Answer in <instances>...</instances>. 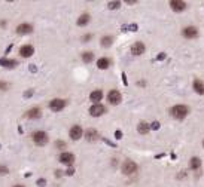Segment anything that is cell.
I'll use <instances>...</instances> for the list:
<instances>
[{
  "mask_svg": "<svg viewBox=\"0 0 204 187\" xmlns=\"http://www.w3.org/2000/svg\"><path fill=\"white\" fill-rule=\"evenodd\" d=\"M55 146H57L58 149H63V147H66V143H64V141H57Z\"/></svg>",
  "mask_w": 204,
  "mask_h": 187,
  "instance_id": "obj_28",
  "label": "cell"
},
{
  "mask_svg": "<svg viewBox=\"0 0 204 187\" xmlns=\"http://www.w3.org/2000/svg\"><path fill=\"white\" fill-rule=\"evenodd\" d=\"M0 64H2L3 67H9V68H12V67L18 65V62H16L15 59H6V58H3V59H0Z\"/></svg>",
  "mask_w": 204,
  "mask_h": 187,
  "instance_id": "obj_18",
  "label": "cell"
},
{
  "mask_svg": "<svg viewBox=\"0 0 204 187\" xmlns=\"http://www.w3.org/2000/svg\"><path fill=\"white\" fill-rule=\"evenodd\" d=\"M188 113H189V110H188L186 106H174L171 108V116H173V118H176V119H183V118H186Z\"/></svg>",
  "mask_w": 204,
  "mask_h": 187,
  "instance_id": "obj_1",
  "label": "cell"
},
{
  "mask_svg": "<svg viewBox=\"0 0 204 187\" xmlns=\"http://www.w3.org/2000/svg\"><path fill=\"white\" fill-rule=\"evenodd\" d=\"M194 89L198 93H204V85H203V82L201 80H195L194 82Z\"/></svg>",
  "mask_w": 204,
  "mask_h": 187,
  "instance_id": "obj_21",
  "label": "cell"
},
{
  "mask_svg": "<svg viewBox=\"0 0 204 187\" xmlns=\"http://www.w3.org/2000/svg\"><path fill=\"white\" fill-rule=\"evenodd\" d=\"M15 187H24V186H15Z\"/></svg>",
  "mask_w": 204,
  "mask_h": 187,
  "instance_id": "obj_36",
  "label": "cell"
},
{
  "mask_svg": "<svg viewBox=\"0 0 204 187\" xmlns=\"http://www.w3.org/2000/svg\"><path fill=\"white\" fill-rule=\"evenodd\" d=\"M88 22H89V15H88V13H83V15H81L79 19H78V25L83 27V25L88 24Z\"/></svg>",
  "mask_w": 204,
  "mask_h": 187,
  "instance_id": "obj_19",
  "label": "cell"
},
{
  "mask_svg": "<svg viewBox=\"0 0 204 187\" xmlns=\"http://www.w3.org/2000/svg\"><path fill=\"white\" fill-rule=\"evenodd\" d=\"M183 36L188 37V39H194V37L198 36V30H197L195 27H186V28L183 30Z\"/></svg>",
  "mask_w": 204,
  "mask_h": 187,
  "instance_id": "obj_13",
  "label": "cell"
},
{
  "mask_svg": "<svg viewBox=\"0 0 204 187\" xmlns=\"http://www.w3.org/2000/svg\"><path fill=\"white\" fill-rule=\"evenodd\" d=\"M60 162L61 163H64V165H69V166H72L73 165V162H75V154L73 153H61L60 154Z\"/></svg>",
  "mask_w": 204,
  "mask_h": 187,
  "instance_id": "obj_5",
  "label": "cell"
},
{
  "mask_svg": "<svg viewBox=\"0 0 204 187\" xmlns=\"http://www.w3.org/2000/svg\"><path fill=\"white\" fill-rule=\"evenodd\" d=\"M64 106H66V101H63V100H60V98H55V100H52V101L49 103V108L54 110V111H60V110H63Z\"/></svg>",
  "mask_w": 204,
  "mask_h": 187,
  "instance_id": "obj_8",
  "label": "cell"
},
{
  "mask_svg": "<svg viewBox=\"0 0 204 187\" xmlns=\"http://www.w3.org/2000/svg\"><path fill=\"white\" fill-rule=\"evenodd\" d=\"M33 141L37 144V146H45L48 143V134L43 132V131H37L33 134Z\"/></svg>",
  "mask_w": 204,
  "mask_h": 187,
  "instance_id": "obj_2",
  "label": "cell"
},
{
  "mask_svg": "<svg viewBox=\"0 0 204 187\" xmlns=\"http://www.w3.org/2000/svg\"><path fill=\"white\" fill-rule=\"evenodd\" d=\"M151 128L155 129V131H156V129H160V122H153V123L151 125Z\"/></svg>",
  "mask_w": 204,
  "mask_h": 187,
  "instance_id": "obj_27",
  "label": "cell"
},
{
  "mask_svg": "<svg viewBox=\"0 0 204 187\" xmlns=\"http://www.w3.org/2000/svg\"><path fill=\"white\" fill-rule=\"evenodd\" d=\"M66 174H67V175H73V174H75V169H73V168H69V169L66 171Z\"/></svg>",
  "mask_w": 204,
  "mask_h": 187,
  "instance_id": "obj_31",
  "label": "cell"
},
{
  "mask_svg": "<svg viewBox=\"0 0 204 187\" xmlns=\"http://www.w3.org/2000/svg\"><path fill=\"white\" fill-rule=\"evenodd\" d=\"M143 52H145V45L142 42H136L131 46V54L133 55H142Z\"/></svg>",
  "mask_w": 204,
  "mask_h": 187,
  "instance_id": "obj_9",
  "label": "cell"
},
{
  "mask_svg": "<svg viewBox=\"0 0 204 187\" xmlns=\"http://www.w3.org/2000/svg\"><path fill=\"white\" fill-rule=\"evenodd\" d=\"M203 146H204V141H203Z\"/></svg>",
  "mask_w": 204,
  "mask_h": 187,
  "instance_id": "obj_37",
  "label": "cell"
},
{
  "mask_svg": "<svg viewBox=\"0 0 204 187\" xmlns=\"http://www.w3.org/2000/svg\"><path fill=\"white\" fill-rule=\"evenodd\" d=\"M33 31V27L30 24H19L16 27V33L18 34H30Z\"/></svg>",
  "mask_w": 204,
  "mask_h": 187,
  "instance_id": "obj_11",
  "label": "cell"
},
{
  "mask_svg": "<svg viewBox=\"0 0 204 187\" xmlns=\"http://www.w3.org/2000/svg\"><path fill=\"white\" fill-rule=\"evenodd\" d=\"M0 88L5 89V88H8V85H6V83H3V82H0Z\"/></svg>",
  "mask_w": 204,
  "mask_h": 187,
  "instance_id": "obj_34",
  "label": "cell"
},
{
  "mask_svg": "<svg viewBox=\"0 0 204 187\" xmlns=\"http://www.w3.org/2000/svg\"><path fill=\"white\" fill-rule=\"evenodd\" d=\"M128 28H130L131 31H137V25H136V24H131V25H128Z\"/></svg>",
  "mask_w": 204,
  "mask_h": 187,
  "instance_id": "obj_30",
  "label": "cell"
},
{
  "mask_svg": "<svg viewBox=\"0 0 204 187\" xmlns=\"http://www.w3.org/2000/svg\"><path fill=\"white\" fill-rule=\"evenodd\" d=\"M93 58H94V54H93V52H83V55H82V61L86 62V64L91 62Z\"/></svg>",
  "mask_w": 204,
  "mask_h": 187,
  "instance_id": "obj_22",
  "label": "cell"
},
{
  "mask_svg": "<svg viewBox=\"0 0 204 187\" xmlns=\"http://www.w3.org/2000/svg\"><path fill=\"white\" fill-rule=\"evenodd\" d=\"M45 183H46V181H45L43 178H42V180H37V186H40V187H43V186H45Z\"/></svg>",
  "mask_w": 204,
  "mask_h": 187,
  "instance_id": "obj_32",
  "label": "cell"
},
{
  "mask_svg": "<svg viewBox=\"0 0 204 187\" xmlns=\"http://www.w3.org/2000/svg\"><path fill=\"white\" fill-rule=\"evenodd\" d=\"M112 40H113V39H112L110 36H104V37L101 39V45L104 46V48H109V46L112 45Z\"/></svg>",
  "mask_w": 204,
  "mask_h": 187,
  "instance_id": "obj_24",
  "label": "cell"
},
{
  "mask_svg": "<svg viewBox=\"0 0 204 187\" xmlns=\"http://www.w3.org/2000/svg\"><path fill=\"white\" fill-rule=\"evenodd\" d=\"M85 135H86V140H88V141H96V140L98 138V132H97L96 129H88V131L85 132Z\"/></svg>",
  "mask_w": 204,
  "mask_h": 187,
  "instance_id": "obj_16",
  "label": "cell"
},
{
  "mask_svg": "<svg viewBox=\"0 0 204 187\" xmlns=\"http://www.w3.org/2000/svg\"><path fill=\"white\" fill-rule=\"evenodd\" d=\"M200 166H201V160L198 157H192L191 159V168L192 169H198Z\"/></svg>",
  "mask_w": 204,
  "mask_h": 187,
  "instance_id": "obj_23",
  "label": "cell"
},
{
  "mask_svg": "<svg viewBox=\"0 0 204 187\" xmlns=\"http://www.w3.org/2000/svg\"><path fill=\"white\" fill-rule=\"evenodd\" d=\"M109 65H110V59H109V58H100V59L97 61V67H98L100 70H106Z\"/></svg>",
  "mask_w": 204,
  "mask_h": 187,
  "instance_id": "obj_17",
  "label": "cell"
},
{
  "mask_svg": "<svg viewBox=\"0 0 204 187\" xmlns=\"http://www.w3.org/2000/svg\"><path fill=\"white\" fill-rule=\"evenodd\" d=\"M104 111H106V108H104V106H101L100 103H98V104H94L91 108H89V113H91V116H94V118H98V116L104 114Z\"/></svg>",
  "mask_w": 204,
  "mask_h": 187,
  "instance_id": "obj_6",
  "label": "cell"
},
{
  "mask_svg": "<svg viewBox=\"0 0 204 187\" xmlns=\"http://www.w3.org/2000/svg\"><path fill=\"white\" fill-rule=\"evenodd\" d=\"M89 39H91V34H88V36H83V37H82V40H89Z\"/></svg>",
  "mask_w": 204,
  "mask_h": 187,
  "instance_id": "obj_35",
  "label": "cell"
},
{
  "mask_svg": "<svg viewBox=\"0 0 204 187\" xmlns=\"http://www.w3.org/2000/svg\"><path fill=\"white\" fill-rule=\"evenodd\" d=\"M103 98V92L101 91H93L91 95H89V100H91L94 104H98V101H101Z\"/></svg>",
  "mask_w": 204,
  "mask_h": 187,
  "instance_id": "obj_15",
  "label": "cell"
},
{
  "mask_svg": "<svg viewBox=\"0 0 204 187\" xmlns=\"http://www.w3.org/2000/svg\"><path fill=\"white\" fill-rule=\"evenodd\" d=\"M8 174V168L6 166H0V175H5Z\"/></svg>",
  "mask_w": 204,
  "mask_h": 187,
  "instance_id": "obj_26",
  "label": "cell"
},
{
  "mask_svg": "<svg viewBox=\"0 0 204 187\" xmlns=\"http://www.w3.org/2000/svg\"><path fill=\"white\" fill-rule=\"evenodd\" d=\"M82 137V128L79 125H75L72 129H70V138L72 140H79Z\"/></svg>",
  "mask_w": 204,
  "mask_h": 187,
  "instance_id": "obj_12",
  "label": "cell"
},
{
  "mask_svg": "<svg viewBox=\"0 0 204 187\" xmlns=\"http://www.w3.org/2000/svg\"><path fill=\"white\" fill-rule=\"evenodd\" d=\"M119 6H121L119 2H109V3H107V8H109V9H118Z\"/></svg>",
  "mask_w": 204,
  "mask_h": 187,
  "instance_id": "obj_25",
  "label": "cell"
},
{
  "mask_svg": "<svg viewBox=\"0 0 204 187\" xmlns=\"http://www.w3.org/2000/svg\"><path fill=\"white\" fill-rule=\"evenodd\" d=\"M136 171H137V165H136L133 160L124 162V165H122V172H124L125 175H131V174H134Z\"/></svg>",
  "mask_w": 204,
  "mask_h": 187,
  "instance_id": "obj_4",
  "label": "cell"
},
{
  "mask_svg": "<svg viewBox=\"0 0 204 187\" xmlns=\"http://www.w3.org/2000/svg\"><path fill=\"white\" fill-rule=\"evenodd\" d=\"M115 137H116L118 140H119V138H122V132H121V131H116V132H115Z\"/></svg>",
  "mask_w": 204,
  "mask_h": 187,
  "instance_id": "obj_33",
  "label": "cell"
},
{
  "mask_svg": "<svg viewBox=\"0 0 204 187\" xmlns=\"http://www.w3.org/2000/svg\"><path fill=\"white\" fill-rule=\"evenodd\" d=\"M40 114H42V111H40L39 107L30 108V110L26 113V116H27V118H30V119H37V118H40Z\"/></svg>",
  "mask_w": 204,
  "mask_h": 187,
  "instance_id": "obj_14",
  "label": "cell"
},
{
  "mask_svg": "<svg viewBox=\"0 0 204 187\" xmlns=\"http://www.w3.org/2000/svg\"><path fill=\"white\" fill-rule=\"evenodd\" d=\"M156 59H158V61H163V59H165V54H164V52H161L160 55L156 57Z\"/></svg>",
  "mask_w": 204,
  "mask_h": 187,
  "instance_id": "obj_29",
  "label": "cell"
},
{
  "mask_svg": "<svg viewBox=\"0 0 204 187\" xmlns=\"http://www.w3.org/2000/svg\"><path fill=\"white\" fill-rule=\"evenodd\" d=\"M107 100H109L110 104L116 106V104H119V103L122 101V95H121V92H119V91L113 89V91H110V92L107 93Z\"/></svg>",
  "mask_w": 204,
  "mask_h": 187,
  "instance_id": "obj_3",
  "label": "cell"
},
{
  "mask_svg": "<svg viewBox=\"0 0 204 187\" xmlns=\"http://www.w3.org/2000/svg\"><path fill=\"white\" fill-rule=\"evenodd\" d=\"M34 54V48L31 45H24V46H21V49H19V55L21 57H24V58H29Z\"/></svg>",
  "mask_w": 204,
  "mask_h": 187,
  "instance_id": "obj_7",
  "label": "cell"
},
{
  "mask_svg": "<svg viewBox=\"0 0 204 187\" xmlns=\"http://www.w3.org/2000/svg\"><path fill=\"white\" fill-rule=\"evenodd\" d=\"M149 129H151V126H149L146 122H140V123H139V126H137V131H139L140 134H148V132H149Z\"/></svg>",
  "mask_w": 204,
  "mask_h": 187,
  "instance_id": "obj_20",
  "label": "cell"
},
{
  "mask_svg": "<svg viewBox=\"0 0 204 187\" xmlns=\"http://www.w3.org/2000/svg\"><path fill=\"white\" fill-rule=\"evenodd\" d=\"M170 6H171L173 11L180 12V11H183V9L186 8V3L182 2V0H171V2H170Z\"/></svg>",
  "mask_w": 204,
  "mask_h": 187,
  "instance_id": "obj_10",
  "label": "cell"
}]
</instances>
